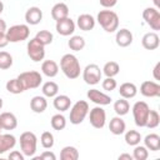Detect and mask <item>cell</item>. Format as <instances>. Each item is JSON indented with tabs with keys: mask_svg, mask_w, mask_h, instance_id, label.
<instances>
[{
	"mask_svg": "<svg viewBox=\"0 0 160 160\" xmlns=\"http://www.w3.org/2000/svg\"><path fill=\"white\" fill-rule=\"evenodd\" d=\"M2 105H4V101H2V99L0 98V110H1V108H2Z\"/></svg>",
	"mask_w": 160,
	"mask_h": 160,
	"instance_id": "51",
	"label": "cell"
},
{
	"mask_svg": "<svg viewBox=\"0 0 160 160\" xmlns=\"http://www.w3.org/2000/svg\"><path fill=\"white\" fill-rule=\"evenodd\" d=\"M40 142H41V145H42L44 149H51V148L54 146V142H55L52 132H50V131H44V132L41 134V136H40Z\"/></svg>",
	"mask_w": 160,
	"mask_h": 160,
	"instance_id": "39",
	"label": "cell"
},
{
	"mask_svg": "<svg viewBox=\"0 0 160 160\" xmlns=\"http://www.w3.org/2000/svg\"><path fill=\"white\" fill-rule=\"evenodd\" d=\"M26 51H28V56L35 62L42 61L45 58V46L35 38L28 41Z\"/></svg>",
	"mask_w": 160,
	"mask_h": 160,
	"instance_id": "8",
	"label": "cell"
},
{
	"mask_svg": "<svg viewBox=\"0 0 160 160\" xmlns=\"http://www.w3.org/2000/svg\"><path fill=\"white\" fill-rule=\"evenodd\" d=\"M101 76H102V71H101L100 66H98L96 64H89L82 70V80L88 85L99 84L101 80Z\"/></svg>",
	"mask_w": 160,
	"mask_h": 160,
	"instance_id": "9",
	"label": "cell"
},
{
	"mask_svg": "<svg viewBox=\"0 0 160 160\" xmlns=\"http://www.w3.org/2000/svg\"><path fill=\"white\" fill-rule=\"evenodd\" d=\"M88 114H89V104H88V101L79 100L70 108V115H69L70 122L72 125H79L85 120Z\"/></svg>",
	"mask_w": 160,
	"mask_h": 160,
	"instance_id": "4",
	"label": "cell"
},
{
	"mask_svg": "<svg viewBox=\"0 0 160 160\" xmlns=\"http://www.w3.org/2000/svg\"><path fill=\"white\" fill-rule=\"evenodd\" d=\"M42 20V11L38 6H30L25 12V21L28 25H38Z\"/></svg>",
	"mask_w": 160,
	"mask_h": 160,
	"instance_id": "18",
	"label": "cell"
},
{
	"mask_svg": "<svg viewBox=\"0 0 160 160\" xmlns=\"http://www.w3.org/2000/svg\"><path fill=\"white\" fill-rule=\"evenodd\" d=\"M9 159H10V160H24V159H25V155H24L21 151L12 150V151L9 154Z\"/></svg>",
	"mask_w": 160,
	"mask_h": 160,
	"instance_id": "43",
	"label": "cell"
},
{
	"mask_svg": "<svg viewBox=\"0 0 160 160\" xmlns=\"http://www.w3.org/2000/svg\"><path fill=\"white\" fill-rule=\"evenodd\" d=\"M75 26H76V24L74 22V20L68 16L65 19L58 20L56 21V25H55V29H56L58 34H60L62 36H70V35L74 34Z\"/></svg>",
	"mask_w": 160,
	"mask_h": 160,
	"instance_id": "12",
	"label": "cell"
},
{
	"mask_svg": "<svg viewBox=\"0 0 160 160\" xmlns=\"http://www.w3.org/2000/svg\"><path fill=\"white\" fill-rule=\"evenodd\" d=\"M118 159L119 160H132V155H130V154H121V155H119Z\"/></svg>",
	"mask_w": 160,
	"mask_h": 160,
	"instance_id": "47",
	"label": "cell"
},
{
	"mask_svg": "<svg viewBox=\"0 0 160 160\" xmlns=\"http://www.w3.org/2000/svg\"><path fill=\"white\" fill-rule=\"evenodd\" d=\"M18 79L21 81V84L24 85L25 90H30V89H36L41 85L42 82V76L39 71L31 70V71H24L21 72Z\"/></svg>",
	"mask_w": 160,
	"mask_h": 160,
	"instance_id": "7",
	"label": "cell"
},
{
	"mask_svg": "<svg viewBox=\"0 0 160 160\" xmlns=\"http://www.w3.org/2000/svg\"><path fill=\"white\" fill-rule=\"evenodd\" d=\"M1 31H6V22L2 19H0V32Z\"/></svg>",
	"mask_w": 160,
	"mask_h": 160,
	"instance_id": "48",
	"label": "cell"
},
{
	"mask_svg": "<svg viewBox=\"0 0 160 160\" xmlns=\"http://www.w3.org/2000/svg\"><path fill=\"white\" fill-rule=\"evenodd\" d=\"M96 21L106 32H115L119 28V16L112 10H101L96 16Z\"/></svg>",
	"mask_w": 160,
	"mask_h": 160,
	"instance_id": "2",
	"label": "cell"
},
{
	"mask_svg": "<svg viewBox=\"0 0 160 160\" xmlns=\"http://www.w3.org/2000/svg\"><path fill=\"white\" fill-rule=\"evenodd\" d=\"M12 65V56L8 51H0V70H8Z\"/></svg>",
	"mask_w": 160,
	"mask_h": 160,
	"instance_id": "38",
	"label": "cell"
},
{
	"mask_svg": "<svg viewBox=\"0 0 160 160\" xmlns=\"http://www.w3.org/2000/svg\"><path fill=\"white\" fill-rule=\"evenodd\" d=\"M16 145V138L12 134H0V155L14 149Z\"/></svg>",
	"mask_w": 160,
	"mask_h": 160,
	"instance_id": "20",
	"label": "cell"
},
{
	"mask_svg": "<svg viewBox=\"0 0 160 160\" xmlns=\"http://www.w3.org/2000/svg\"><path fill=\"white\" fill-rule=\"evenodd\" d=\"M52 105H54V108L58 111L62 112V111H66V110L70 109V106H71V99L68 95H56V96H54Z\"/></svg>",
	"mask_w": 160,
	"mask_h": 160,
	"instance_id": "24",
	"label": "cell"
},
{
	"mask_svg": "<svg viewBox=\"0 0 160 160\" xmlns=\"http://www.w3.org/2000/svg\"><path fill=\"white\" fill-rule=\"evenodd\" d=\"M89 121H90L92 128L102 129L105 126V122H106V112H105V110L100 105H98V106L92 108L91 110H89Z\"/></svg>",
	"mask_w": 160,
	"mask_h": 160,
	"instance_id": "10",
	"label": "cell"
},
{
	"mask_svg": "<svg viewBox=\"0 0 160 160\" xmlns=\"http://www.w3.org/2000/svg\"><path fill=\"white\" fill-rule=\"evenodd\" d=\"M132 116H134V121L135 125L139 128H145L146 125V120L150 112V106L145 102V101H136L132 105Z\"/></svg>",
	"mask_w": 160,
	"mask_h": 160,
	"instance_id": "6",
	"label": "cell"
},
{
	"mask_svg": "<svg viewBox=\"0 0 160 160\" xmlns=\"http://www.w3.org/2000/svg\"><path fill=\"white\" fill-rule=\"evenodd\" d=\"M101 86H102V89L105 91H112V90L116 89L118 82H116V80L114 78H105L102 80V82H101Z\"/></svg>",
	"mask_w": 160,
	"mask_h": 160,
	"instance_id": "41",
	"label": "cell"
},
{
	"mask_svg": "<svg viewBox=\"0 0 160 160\" xmlns=\"http://www.w3.org/2000/svg\"><path fill=\"white\" fill-rule=\"evenodd\" d=\"M109 130L114 135H121L126 130V124L121 119V116H119V115L118 116H114L110 120V122H109Z\"/></svg>",
	"mask_w": 160,
	"mask_h": 160,
	"instance_id": "21",
	"label": "cell"
},
{
	"mask_svg": "<svg viewBox=\"0 0 160 160\" xmlns=\"http://www.w3.org/2000/svg\"><path fill=\"white\" fill-rule=\"evenodd\" d=\"M8 44H9V40L6 38V32L5 31H1L0 32V49L5 48Z\"/></svg>",
	"mask_w": 160,
	"mask_h": 160,
	"instance_id": "45",
	"label": "cell"
},
{
	"mask_svg": "<svg viewBox=\"0 0 160 160\" xmlns=\"http://www.w3.org/2000/svg\"><path fill=\"white\" fill-rule=\"evenodd\" d=\"M154 4H155V9H160V2H159V0H154Z\"/></svg>",
	"mask_w": 160,
	"mask_h": 160,
	"instance_id": "49",
	"label": "cell"
},
{
	"mask_svg": "<svg viewBox=\"0 0 160 160\" xmlns=\"http://www.w3.org/2000/svg\"><path fill=\"white\" fill-rule=\"evenodd\" d=\"M50 125H51V128H52L54 130H58V131L64 130L65 126H66V119H65V116H64L62 114H60V112H59V114H55V115L51 116Z\"/></svg>",
	"mask_w": 160,
	"mask_h": 160,
	"instance_id": "34",
	"label": "cell"
},
{
	"mask_svg": "<svg viewBox=\"0 0 160 160\" xmlns=\"http://www.w3.org/2000/svg\"><path fill=\"white\" fill-rule=\"evenodd\" d=\"M4 11V4H2V1L0 0V14Z\"/></svg>",
	"mask_w": 160,
	"mask_h": 160,
	"instance_id": "50",
	"label": "cell"
},
{
	"mask_svg": "<svg viewBox=\"0 0 160 160\" xmlns=\"http://www.w3.org/2000/svg\"><path fill=\"white\" fill-rule=\"evenodd\" d=\"M41 72L48 78H55L59 72V65L54 60H45L41 64Z\"/></svg>",
	"mask_w": 160,
	"mask_h": 160,
	"instance_id": "25",
	"label": "cell"
},
{
	"mask_svg": "<svg viewBox=\"0 0 160 160\" xmlns=\"http://www.w3.org/2000/svg\"><path fill=\"white\" fill-rule=\"evenodd\" d=\"M35 39H38L44 46H46V45H50V44L52 42L54 35H52V32H50L49 30H40V31L36 32Z\"/></svg>",
	"mask_w": 160,
	"mask_h": 160,
	"instance_id": "36",
	"label": "cell"
},
{
	"mask_svg": "<svg viewBox=\"0 0 160 160\" xmlns=\"http://www.w3.org/2000/svg\"><path fill=\"white\" fill-rule=\"evenodd\" d=\"M86 96H88V99L91 102H94L96 105H100V106L109 105L111 102V100H112L109 95H106L105 92H102V91H100L98 89H90V90H88Z\"/></svg>",
	"mask_w": 160,
	"mask_h": 160,
	"instance_id": "13",
	"label": "cell"
},
{
	"mask_svg": "<svg viewBox=\"0 0 160 160\" xmlns=\"http://www.w3.org/2000/svg\"><path fill=\"white\" fill-rule=\"evenodd\" d=\"M159 124H160V115H159V112L156 110H151L150 109V112H149V116H148L145 128L155 129V128L159 126Z\"/></svg>",
	"mask_w": 160,
	"mask_h": 160,
	"instance_id": "37",
	"label": "cell"
},
{
	"mask_svg": "<svg viewBox=\"0 0 160 160\" xmlns=\"http://www.w3.org/2000/svg\"><path fill=\"white\" fill-rule=\"evenodd\" d=\"M160 62H156V65L154 66V70H152V76H154V79L158 81V80H160Z\"/></svg>",
	"mask_w": 160,
	"mask_h": 160,
	"instance_id": "46",
	"label": "cell"
},
{
	"mask_svg": "<svg viewBox=\"0 0 160 160\" xmlns=\"http://www.w3.org/2000/svg\"><path fill=\"white\" fill-rule=\"evenodd\" d=\"M69 16V8L65 2H58L51 8V18L58 21Z\"/></svg>",
	"mask_w": 160,
	"mask_h": 160,
	"instance_id": "22",
	"label": "cell"
},
{
	"mask_svg": "<svg viewBox=\"0 0 160 160\" xmlns=\"http://www.w3.org/2000/svg\"><path fill=\"white\" fill-rule=\"evenodd\" d=\"M129 110H130V104H129L128 99L121 98V99H119L114 102V111L116 112V115L124 116L129 112Z\"/></svg>",
	"mask_w": 160,
	"mask_h": 160,
	"instance_id": "31",
	"label": "cell"
},
{
	"mask_svg": "<svg viewBox=\"0 0 160 160\" xmlns=\"http://www.w3.org/2000/svg\"><path fill=\"white\" fill-rule=\"evenodd\" d=\"M141 141V134L136 130H128L125 132V142L130 146H135L140 144Z\"/></svg>",
	"mask_w": 160,
	"mask_h": 160,
	"instance_id": "35",
	"label": "cell"
},
{
	"mask_svg": "<svg viewBox=\"0 0 160 160\" xmlns=\"http://www.w3.org/2000/svg\"><path fill=\"white\" fill-rule=\"evenodd\" d=\"M5 32L9 42H20L29 38L30 29L28 24H16L10 26Z\"/></svg>",
	"mask_w": 160,
	"mask_h": 160,
	"instance_id": "5",
	"label": "cell"
},
{
	"mask_svg": "<svg viewBox=\"0 0 160 160\" xmlns=\"http://www.w3.org/2000/svg\"><path fill=\"white\" fill-rule=\"evenodd\" d=\"M32 159H34V160H55L56 156H55V154H54L52 151L46 150V151H44L42 154H40L39 156H32Z\"/></svg>",
	"mask_w": 160,
	"mask_h": 160,
	"instance_id": "42",
	"label": "cell"
},
{
	"mask_svg": "<svg viewBox=\"0 0 160 160\" xmlns=\"http://www.w3.org/2000/svg\"><path fill=\"white\" fill-rule=\"evenodd\" d=\"M60 69L68 79H78L81 72L80 62L74 54H65L60 59Z\"/></svg>",
	"mask_w": 160,
	"mask_h": 160,
	"instance_id": "1",
	"label": "cell"
},
{
	"mask_svg": "<svg viewBox=\"0 0 160 160\" xmlns=\"http://www.w3.org/2000/svg\"><path fill=\"white\" fill-rule=\"evenodd\" d=\"M46 108H48V100L44 95L42 96L36 95L30 100V109L36 114L44 112L46 110Z\"/></svg>",
	"mask_w": 160,
	"mask_h": 160,
	"instance_id": "23",
	"label": "cell"
},
{
	"mask_svg": "<svg viewBox=\"0 0 160 160\" xmlns=\"http://www.w3.org/2000/svg\"><path fill=\"white\" fill-rule=\"evenodd\" d=\"M60 159L61 160H78L79 159V150L71 145L64 146L60 151Z\"/></svg>",
	"mask_w": 160,
	"mask_h": 160,
	"instance_id": "28",
	"label": "cell"
},
{
	"mask_svg": "<svg viewBox=\"0 0 160 160\" xmlns=\"http://www.w3.org/2000/svg\"><path fill=\"white\" fill-rule=\"evenodd\" d=\"M119 94L124 99H132L138 94V88L132 82H124L119 88Z\"/></svg>",
	"mask_w": 160,
	"mask_h": 160,
	"instance_id": "27",
	"label": "cell"
},
{
	"mask_svg": "<svg viewBox=\"0 0 160 160\" xmlns=\"http://www.w3.org/2000/svg\"><path fill=\"white\" fill-rule=\"evenodd\" d=\"M99 1H100V5L105 9H111L118 4V0H99Z\"/></svg>",
	"mask_w": 160,
	"mask_h": 160,
	"instance_id": "44",
	"label": "cell"
},
{
	"mask_svg": "<svg viewBox=\"0 0 160 160\" xmlns=\"http://www.w3.org/2000/svg\"><path fill=\"white\" fill-rule=\"evenodd\" d=\"M140 92L145 98H158L160 96V85L158 81L146 80L140 85Z\"/></svg>",
	"mask_w": 160,
	"mask_h": 160,
	"instance_id": "14",
	"label": "cell"
},
{
	"mask_svg": "<svg viewBox=\"0 0 160 160\" xmlns=\"http://www.w3.org/2000/svg\"><path fill=\"white\" fill-rule=\"evenodd\" d=\"M119 71H120V65L116 61H108L102 68V74L106 78H114L119 74Z\"/></svg>",
	"mask_w": 160,
	"mask_h": 160,
	"instance_id": "33",
	"label": "cell"
},
{
	"mask_svg": "<svg viewBox=\"0 0 160 160\" xmlns=\"http://www.w3.org/2000/svg\"><path fill=\"white\" fill-rule=\"evenodd\" d=\"M86 42H85V39L80 35H72L69 41H68V46L70 48V50H74V51H80L85 48Z\"/></svg>",
	"mask_w": 160,
	"mask_h": 160,
	"instance_id": "32",
	"label": "cell"
},
{
	"mask_svg": "<svg viewBox=\"0 0 160 160\" xmlns=\"http://www.w3.org/2000/svg\"><path fill=\"white\" fill-rule=\"evenodd\" d=\"M41 91L45 98H54L59 92V85L55 81H46L42 84Z\"/></svg>",
	"mask_w": 160,
	"mask_h": 160,
	"instance_id": "30",
	"label": "cell"
},
{
	"mask_svg": "<svg viewBox=\"0 0 160 160\" xmlns=\"http://www.w3.org/2000/svg\"><path fill=\"white\" fill-rule=\"evenodd\" d=\"M1 131H2V128H1V124H0V134H1Z\"/></svg>",
	"mask_w": 160,
	"mask_h": 160,
	"instance_id": "52",
	"label": "cell"
},
{
	"mask_svg": "<svg viewBox=\"0 0 160 160\" xmlns=\"http://www.w3.org/2000/svg\"><path fill=\"white\" fill-rule=\"evenodd\" d=\"M149 156V150L142 145H135V149L132 151V159L135 160H146Z\"/></svg>",
	"mask_w": 160,
	"mask_h": 160,
	"instance_id": "40",
	"label": "cell"
},
{
	"mask_svg": "<svg viewBox=\"0 0 160 160\" xmlns=\"http://www.w3.org/2000/svg\"><path fill=\"white\" fill-rule=\"evenodd\" d=\"M5 88H6V90H8L10 94H14V95H18V94H21V92L25 91L24 85L21 84V81H20L18 78L10 79V80L6 82Z\"/></svg>",
	"mask_w": 160,
	"mask_h": 160,
	"instance_id": "29",
	"label": "cell"
},
{
	"mask_svg": "<svg viewBox=\"0 0 160 160\" xmlns=\"http://www.w3.org/2000/svg\"><path fill=\"white\" fill-rule=\"evenodd\" d=\"M141 45L146 50H155L160 45V38L155 31L146 32L141 39Z\"/></svg>",
	"mask_w": 160,
	"mask_h": 160,
	"instance_id": "17",
	"label": "cell"
},
{
	"mask_svg": "<svg viewBox=\"0 0 160 160\" xmlns=\"http://www.w3.org/2000/svg\"><path fill=\"white\" fill-rule=\"evenodd\" d=\"M142 19L155 31L160 30V12L155 8H146L142 11Z\"/></svg>",
	"mask_w": 160,
	"mask_h": 160,
	"instance_id": "11",
	"label": "cell"
},
{
	"mask_svg": "<svg viewBox=\"0 0 160 160\" xmlns=\"http://www.w3.org/2000/svg\"><path fill=\"white\" fill-rule=\"evenodd\" d=\"M144 146L150 151H159L160 150V136L155 132L148 134L144 138Z\"/></svg>",
	"mask_w": 160,
	"mask_h": 160,
	"instance_id": "26",
	"label": "cell"
},
{
	"mask_svg": "<svg viewBox=\"0 0 160 160\" xmlns=\"http://www.w3.org/2000/svg\"><path fill=\"white\" fill-rule=\"evenodd\" d=\"M0 124L4 130H14L18 126V118L12 112H1L0 114Z\"/></svg>",
	"mask_w": 160,
	"mask_h": 160,
	"instance_id": "19",
	"label": "cell"
},
{
	"mask_svg": "<svg viewBox=\"0 0 160 160\" xmlns=\"http://www.w3.org/2000/svg\"><path fill=\"white\" fill-rule=\"evenodd\" d=\"M36 148H38V138L34 132L25 131L20 135V149L25 156L32 158L36 152Z\"/></svg>",
	"mask_w": 160,
	"mask_h": 160,
	"instance_id": "3",
	"label": "cell"
},
{
	"mask_svg": "<svg viewBox=\"0 0 160 160\" xmlns=\"http://www.w3.org/2000/svg\"><path fill=\"white\" fill-rule=\"evenodd\" d=\"M95 24H96V20L90 14H80L78 16V19H76V25L82 31H90V30H92L95 28Z\"/></svg>",
	"mask_w": 160,
	"mask_h": 160,
	"instance_id": "16",
	"label": "cell"
},
{
	"mask_svg": "<svg viewBox=\"0 0 160 160\" xmlns=\"http://www.w3.org/2000/svg\"><path fill=\"white\" fill-rule=\"evenodd\" d=\"M132 40H134V36H132V32L129 30V29H120L116 31V35H115V41L118 44V46L120 48H128L129 45L132 44Z\"/></svg>",
	"mask_w": 160,
	"mask_h": 160,
	"instance_id": "15",
	"label": "cell"
}]
</instances>
